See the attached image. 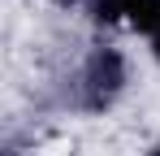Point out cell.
<instances>
[{
	"label": "cell",
	"mask_w": 160,
	"mask_h": 156,
	"mask_svg": "<svg viewBox=\"0 0 160 156\" xmlns=\"http://www.w3.org/2000/svg\"><path fill=\"white\" fill-rule=\"evenodd\" d=\"M152 56H156V61H160V35H156V39H152Z\"/></svg>",
	"instance_id": "3957f363"
},
{
	"label": "cell",
	"mask_w": 160,
	"mask_h": 156,
	"mask_svg": "<svg viewBox=\"0 0 160 156\" xmlns=\"http://www.w3.org/2000/svg\"><path fill=\"white\" fill-rule=\"evenodd\" d=\"M126 82H130L126 52L112 48V44H95L87 52L82 70H78V104L87 113H104V108L117 104V96L126 91Z\"/></svg>",
	"instance_id": "6da1fadb"
},
{
	"label": "cell",
	"mask_w": 160,
	"mask_h": 156,
	"mask_svg": "<svg viewBox=\"0 0 160 156\" xmlns=\"http://www.w3.org/2000/svg\"><path fill=\"white\" fill-rule=\"evenodd\" d=\"M56 9H78V4H91V0H52Z\"/></svg>",
	"instance_id": "7a4b0ae2"
},
{
	"label": "cell",
	"mask_w": 160,
	"mask_h": 156,
	"mask_svg": "<svg viewBox=\"0 0 160 156\" xmlns=\"http://www.w3.org/2000/svg\"><path fill=\"white\" fill-rule=\"evenodd\" d=\"M147 156H160V139H156V143H152V152H147Z\"/></svg>",
	"instance_id": "277c9868"
}]
</instances>
